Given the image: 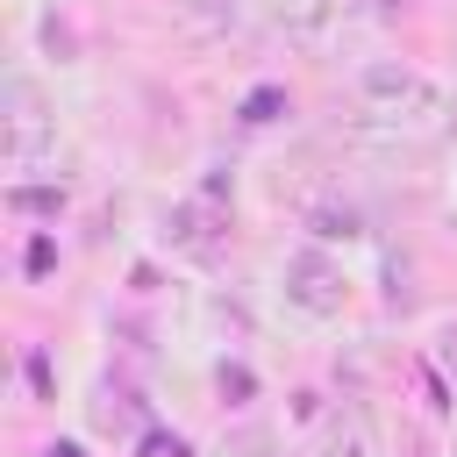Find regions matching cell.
Listing matches in <instances>:
<instances>
[{"label": "cell", "mask_w": 457, "mask_h": 457, "mask_svg": "<svg viewBox=\"0 0 457 457\" xmlns=\"http://www.w3.org/2000/svg\"><path fill=\"white\" fill-rule=\"evenodd\" d=\"M357 121L386 143H436L457 121V100L414 64H364L357 71Z\"/></svg>", "instance_id": "cell-1"}, {"label": "cell", "mask_w": 457, "mask_h": 457, "mask_svg": "<svg viewBox=\"0 0 457 457\" xmlns=\"http://www.w3.org/2000/svg\"><path fill=\"white\" fill-rule=\"evenodd\" d=\"M7 114H0V150H7V164L14 171H36V164H50L57 157V114L43 107V93L29 86V79H7V100H0Z\"/></svg>", "instance_id": "cell-2"}, {"label": "cell", "mask_w": 457, "mask_h": 457, "mask_svg": "<svg viewBox=\"0 0 457 457\" xmlns=\"http://www.w3.org/2000/svg\"><path fill=\"white\" fill-rule=\"evenodd\" d=\"M278 286H286V300H293L300 314H314V321H328V314L350 307V278H343V264H328L321 250H293L286 271H278Z\"/></svg>", "instance_id": "cell-3"}, {"label": "cell", "mask_w": 457, "mask_h": 457, "mask_svg": "<svg viewBox=\"0 0 457 457\" xmlns=\"http://www.w3.org/2000/svg\"><path fill=\"white\" fill-rule=\"evenodd\" d=\"M314 457H386L378 450V428L357 400H336L314 414Z\"/></svg>", "instance_id": "cell-4"}, {"label": "cell", "mask_w": 457, "mask_h": 457, "mask_svg": "<svg viewBox=\"0 0 457 457\" xmlns=\"http://www.w3.org/2000/svg\"><path fill=\"white\" fill-rule=\"evenodd\" d=\"M221 228H228V214H221V200H214V193H193V200H179V207L164 214L171 250H186V257H200V264L221 250Z\"/></svg>", "instance_id": "cell-5"}, {"label": "cell", "mask_w": 457, "mask_h": 457, "mask_svg": "<svg viewBox=\"0 0 457 457\" xmlns=\"http://www.w3.org/2000/svg\"><path fill=\"white\" fill-rule=\"evenodd\" d=\"M336 7H343V0H271V21H278V36H293V43H321V36L336 29Z\"/></svg>", "instance_id": "cell-6"}, {"label": "cell", "mask_w": 457, "mask_h": 457, "mask_svg": "<svg viewBox=\"0 0 457 457\" xmlns=\"http://www.w3.org/2000/svg\"><path fill=\"white\" fill-rule=\"evenodd\" d=\"M300 221H307L314 236H328V243H336V236H343V243L364 236V214H357L350 200H300Z\"/></svg>", "instance_id": "cell-7"}, {"label": "cell", "mask_w": 457, "mask_h": 457, "mask_svg": "<svg viewBox=\"0 0 457 457\" xmlns=\"http://www.w3.org/2000/svg\"><path fill=\"white\" fill-rule=\"evenodd\" d=\"M7 207H14V214H57V207H64V186H14Z\"/></svg>", "instance_id": "cell-8"}, {"label": "cell", "mask_w": 457, "mask_h": 457, "mask_svg": "<svg viewBox=\"0 0 457 457\" xmlns=\"http://www.w3.org/2000/svg\"><path fill=\"white\" fill-rule=\"evenodd\" d=\"M278 107H286V93H278V86H257V93L243 100V121L264 129V121H278Z\"/></svg>", "instance_id": "cell-9"}, {"label": "cell", "mask_w": 457, "mask_h": 457, "mask_svg": "<svg viewBox=\"0 0 457 457\" xmlns=\"http://www.w3.org/2000/svg\"><path fill=\"white\" fill-rule=\"evenodd\" d=\"M100 428H129V400L121 393H100Z\"/></svg>", "instance_id": "cell-10"}, {"label": "cell", "mask_w": 457, "mask_h": 457, "mask_svg": "<svg viewBox=\"0 0 457 457\" xmlns=\"http://www.w3.org/2000/svg\"><path fill=\"white\" fill-rule=\"evenodd\" d=\"M436 357H443V371H457V321L436 336Z\"/></svg>", "instance_id": "cell-11"}, {"label": "cell", "mask_w": 457, "mask_h": 457, "mask_svg": "<svg viewBox=\"0 0 457 457\" xmlns=\"http://www.w3.org/2000/svg\"><path fill=\"white\" fill-rule=\"evenodd\" d=\"M50 264H57V250H50L43 236H36V243H29V271H50Z\"/></svg>", "instance_id": "cell-12"}, {"label": "cell", "mask_w": 457, "mask_h": 457, "mask_svg": "<svg viewBox=\"0 0 457 457\" xmlns=\"http://www.w3.org/2000/svg\"><path fill=\"white\" fill-rule=\"evenodd\" d=\"M343 7H364V14H400V7H414V0H343Z\"/></svg>", "instance_id": "cell-13"}, {"label": "cell", "mask_w": 457, "mask_h": 457, "mask_svg": "<svg viewBox=\"0 0 457 457\" xmlns=\"http://www.w3.org/2000/svg\"><path fill=\"white\" fill-rule=\"evenodd\" d=\"M43 457H86V450H79V443H50Z\"/></svg>", "instance_id": "cell-14"}]
</instances>
